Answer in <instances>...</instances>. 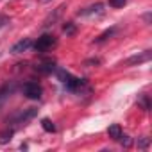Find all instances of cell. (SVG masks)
<instances>
[{
	"label": "cell",
	"mask_w": 152,
	"mask_h": 152,
	"mask_svg": "<svg viewBox=\"0 0 152 152\" xmlns=\"http://www.w3.org/2000/svg\"><path fill=\"white\" fill-rule=\"evenodd\" d=\"M148 145H150V138H148V136L138 138V148H147Z\"/></svg>",
	"instance_id": "17"
},
{
	"label": "cell",
	"mask_w": 152,
	"mask_h": 152,
	"mask_svg": "<svg viewBox=\"0 0 152 152\" xmlns=\"http://www.w3.org/2000/svg\"><path fill=\"white\" fill-rule=\"evenodd\" d=\"M63 32H64L66 36H73V34H75V23L66 22V23L63 25Z\"/></svg>",
	"instance_id": "14"
},
{
	"label": "cell",
	"mask_w": 152,
	"mask_h": 152,
	"mask_svg": "<svg viewBox=\"0 0 152 152\" xmlns=\"http://www.w3.org/2000/svg\"><path fill=\"white\" fill-rule=\"evenodd\" d=\"M13 134H15V131H13V129H9V131L2 132V134H0V145H6V143H9V141L13 140Z\"/></svg>",
	"instance_id": "13"
},
{
	"label": "cell",
	"mask_w": 152,
	"mask_h": 152,
	"mask_svg": "<svg viewBox=\"0 0 152 152\" xmlns=\"http://www.w3.org/2000/svg\"><path fill=\"white\" fill-rule=\"evenodd\" d=\"M84 64H100V59H90V61H86Z\"/></svg>",
	"instance_id": "20"
},
{
	"label": "cell",
	"mask_w": 152,
	"mask_h": 152,
	"mask_svg": "<svg viewBox=\"0 0 152 152\" xmlns=\"http://www.w3.org/2000/svg\"><path fill=\"white\" fill-rule=\"evenodd\" d=\"M125 4H127V0H109L111 7H124Z\"/></svg>",
	"instance_id": "18"
},
{
	"label": "cell",
	"mask_w": 152,
	"mask_h": 152,
	"mask_svg": "<svg viewBox=\"0 0 152 152\" xmlns=\"http://www.w3.org/2000/svg\"><path fill=\"white\" fill-rule=\"evenodd\" d=\"M118 141H120V145L125 147V148H129V147L132 145V140H131V136H127V134H122V136L118 138Z\"/></svg>",
	"instance_id": "16"
},
{
	"label": "cell",
	"mask_w": 152,
	"mask_h": 152,
	"mask_svg": "<svg viewBox=\"0 0 152 152\" xmlns=\"http://www.w3.org/2000/svg\"><path fill=\"white\" fill-rule=\"evenodd\" d=\"M64 86H66V90H70V91H73V93H79L83 88H86V81L84 79H79V77H73V75H66V79H64V83H63Z\"/></svg>",
	"instance_id": "4"
},
{
	"label": "cell",
	"mask_w": 152,
	"mask_h": 152,
	"mask_svg": "<svg viewBox=\"0 0 152 152\" xmlns=\"http://www.w3.org/2000/svg\"><path fill=\"white\" fill-rule=\"evenodd\" d=\"M150 57H152V52L150 50H145V52H141V54H134V56H131L124 64L125 66H136V64H143V63H147V61H150Z\"/></svg>",
	"instance_id": "5"
},
{
	"label": "cell",
	"mask_w": 152,
	"mask_h": 152,
	"mask_svg": "<svg viewBox=\"0 0 152 152\" xmlns=\"http://www.w3.org/2000/svg\"><path fill=\"white\" fill-rule=\"evenodd\" d=\"M31 47H32V41H31L29 38H23V39H20L18 43H15V45H13V48H11V54H22V52L29 50Z\"/></svg>",
	"instance_id": "7"
},
{
	"label": "cell",
	"mask_w": 152,
	"mask_h": 152,
	"mask_svg": "<svg viewBox=\"0 0 152 152\" xmlns=\"http://www.w3.org/2000/svg\"><path fill=\"white\" fill-rule=\"evenodd\" d=\"M138 104H140L145 111H148V109H150V100H148V95H145V93L138 95Z\"/></svg>",
	"instance_id": "12"
},
{
	"label": "cell",
	"mask_w": 152,
	"mask_h": 152,
	"mask_svg": "<svg viewBox=\"0 0 152 152\" xmlns=\"http://www.w3.org/2000/svg\"><path fill=\"white\" fill-rule=\"evenodd\" d=\"M115 32H116V29H115V27H111L109 31L102 32V34H100V36H99V38L95 39V43H104V41H106V39H109V38H111V36H113Z\"/></svg>",
	"instance_id": "11"
},
{
	"label": "cell",
	"mask_w": 152,
	"mask_h": 152,
	"mask_svg": "<svg viewBox=\"0 0 152 152\" xmlns=\"http://www.w3.org/2000/svg\"><path fill=\"white\" fill-rule=\"evenodd\" d=\"M63 9H64V6H59L56 11H54V15H48V18L45 20V23H43V27H50V25H54V22L61 16V13H63Z\"/></svg>",
	"instance_id": "9"
},
{
	"label": "cell",
	"mask_w": 152,
	"mask_h": 152,
	"mask_svg": "<svg viewBox=\"0 0 152 152\" xmlns=\"http://www.w3.org/2000/svg\"><path fill=\"white\" fill-rule=\"evenodd\" d=\"M57 68H56V63L54 61H43V63H39V64H36V72H39V73H43V75H48V73H52V72H56Z\"/></svg>",
	"instance_id": "8"
},
{
	"label": "cell",
	"mask_w": 152,
	"mask_h": 152,
	"mask_svg": "<svg viewBox=\"0 0 152 152\" xmlns=\"http://www.w3.org/2000/svg\"><path fill=\"white\" fill-rule=\"evenodd\" d=\"M9 23V18L6 16V15H0V29H2V27H6Z\"/></svg>",
	"instance_id": "19"
},
{
	"label": "cell",
	"mask_w": 152,
	"mask_h": 152,
	"mask_svg": "<svg viewBox=\"0 0 152 152\" xmlns=\"http://www.w3.org/2000/svg\"><path fill=\"white\" fill-rule=\"evenodd\" d=\"M143 20H145V22H147V23H148V22H150V13H147V15H145V16H143Z\"/></svg>",
	"instance_id": "21"
},
{
	"label": "cell",
	"mask_w": 152,
	"mask_h": 152,
	"mask_svg": "<svg viewBox=\"0 0 152 152\" xmlns=\"http://www.w3.org/2000/svg\"><path fill=\"white\" fill-rule=\"evenodd\" d=\"M57 45V39L52 34H43L41 38H38V41L34 43V50L36 52H48L50 48H54Z\"/></svg>",
	"instance_id": "2"
},
{
	"label": "cell",
	"mask_w": 152,
	"mask_h": 152,
	"mask_svg": "<svg viewBox=\"0 0 152 152\" xmlns=\"http://www.w3.org/2000/svg\"><path fill=\"white\" fill-rule=\"evenodd\" d=\"M41 127H43L47 132H56V125H54L48 118H43V120H41Z\"/></svg>",
	"instance_id": "15"
},
{
	"label": "cell",
	"mask_w": 152,
	"mask_h": 152,
	"mask_svg": "<svg viewBox=\"0 0 152 152\" xmlns=\"http://www.w3.org/2000/svg\"><path fill=\"white\" fill-rule=\"evenodd\" d=\"M41 2H45V4H47V2H50V0H41Z\"/></svg>",
	"instance_id": "22"
},
{
	"label": "cell",
	"mask_w": 152,
	"mask_h": 152,
	"mask_svg": "<svg viewBox=\"0 0 152 152\" xmlns=\"http://www.w3.org/2000/svg\"><path fill=\"white\" fill-rule=\"evenodd\" d=\"M107 134H109V138H111V140L118 141V138L122 136V127H120L118 124H113V125H109V129H107Z\"/></svg>",
	"instance_id": "10"
},
{
	"label": "cell",
	"mask_w": 152,
	"mask_h": 152,
	"mask_svg": "<svg viewBox=\"0 0 152 152\" xmlns=\"http://www.w3.org/2000/svg\"><path fill=\"white\" fill-rule=\"evenodd\" d=\"M38 109L36 107H29V109H20L15 115L7 116V124H27L29 120H32L36 116Z\"/></svg>",
	"instance_id": "1"
},
{
	"label": "cell",
	"mask_w": 152,
	"mask_h": 152,
	"mask_svg": "<svg viewBox=\"0 0 152 152\" xmlns=\"http://www.w3.org/2000/svg\"><path fill=\"white\" fill-rule=\"evenodd\" d=\"M22 91H23V95L27 97V99H31V100H39L41 99V95H43V88L38 84V83H25L23 84V88H22Z\"/></svg>",
	"instance_id": "3"
},
{
	"label": "cell",
	"mask_w": 152,
	"mask_h": 152,
	"mask_svg": "<svg viewBox=\"0 0 152 152\" xmlns=\"http://www.w3.org/2000/svg\"><path fill=\"white\" fill-rule=\"evenodd\" d=\"M102 11H104V6H102L100 2H97V4H93V6H90V7L81 9V11L77 13V16H93V15H100Z\"/></svg>",
	"instance_id": "6"
}]
</instances>
